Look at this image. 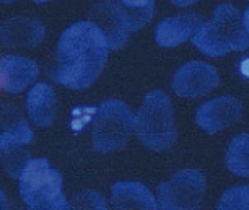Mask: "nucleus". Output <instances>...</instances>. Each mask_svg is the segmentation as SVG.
I'll use <instances>...</instances> for the list:
<instances>
[{"instance_id": "2eb2a0df", "label": "nucleus", "mask_w": 249, "mask_h": 210, "mask_svg": "<svg viewBox=\"0 0 249 210\" xmlns=\"http://www.w3.org/2000/svg\"><path fill=\"white\" fill-rule=\"evenodd\" d=\"M2 137L0 147L8 145H30L33 142V130L15 106H2Z\"/></svg>"}, {"instance_id": "6ab92c4d", "label": "nucleus", "mask_w": 249, "mask_h": 210, "mask_svg": "<svg viewBox=\"0 0 249 210\" xmlns=\"http://www.w3.org/2000/svg\"><path fill=\"white\" fill-rule=\"evenodd\" d=\"M220 210H249V184H241L225 191L218 200Z\"/></svg>"}, {"instance_id": "aec40b11", "label": "nucleus", "mask_w": 249, "mask_h": 210, "mask_svg": "<svg viewBox=\"0 0 249 210\" xmlns=\"http://www.w3.org/2000/svg\"><path fill=\"white\" fill-rule=\"evenodd\" d=\"M72 209H106V199L96 191H85L72 199Z\"/></svg>"}, {"instance_id": "f8f14e48", "label": "nucleus", "mask_w": 249, "mask_h": 210, "mask_svg": "<svg viewBox=\"0 0 249 210\" xmlns=\"http://www.w3.org/2000/svg\"><path fill=\"white\" fill-rule=\"evenodd\" d=\"M43 38L44 26L35 18L17 17L2 25V44L5 48H35Z\"/></svg>"}, {"instance_id": "4468645a", "label": "nucleus", "mask_w": 249, "mask_h": 210, "mask_svg": "<svg viewBox=\"0 0 249 210\" xmlns=\"http://www.w3.org/2000/svg\"><path fill=\"white\" fill-rule=\"evenodd\" d=\"M111 202L116 209L155 210L158 202L155 195L137 181H119L111 186Z\"/></svg>"}, {"instance_id": "a211bd4d", "label": "nucleus", "mask_w": 249, "mask_h": 210, "mask_svg": "<svg viewBox=\"0 0 249 210\" xmlns=\"http://www.w3.org/2000/svg\"><path fill=\"white\" fill-rule=\"evenodd\" d=\"M26 145H8L0 147L2 150V165L3 170L10 178L20 179L23 170L30 161V152L25 148Z\"/></svg>"}, {"instance_id": "1a4fd4ad", "label": "nucleus", "mask_w": 249, "mask_h": 210, "mask_svg": "<svg viewBox=\"0 0 249 210\" xmlns=\"http://www.w3.org/2000/svg\"><path fill=\"white\" fill-rule=\"evenodd\" d=\"M243 106L233 96H218L204 103L196 111V122L207 134H215L238 122Z\"/></svg>"}, {"instance_id": "ddd939ff", "label": "nucleus", "mask_w": 249, "mask_h": 210, "mask_svg": "<svg viewBox=\"0 0 249 210\" xmlns=\"http://www.w3.org/2000/svg\"><path fill=\"white\" fill-rule=\"evenodd\" d=\"M26 111L33 124L37 127H49L57 114V100L55 93L48 83H36L28 91Z\"/></svg>"}, {"instance_id": "39448f33", "label": "nucleus", "mask_w": 249, "mask_h": 210, "mask_svg": "<svg viewBox=\"0 0 249 210\" xmlns=\"http://www.w3.org/2000/svg\"><path fill=\"white\" fill-rule=\"evenodd\" d=\"M135 125V114L125 103L106 100L100 105L93 119V148L100 153L119 152L125 147Z\"/></svg>"}, {"instance_id": "0eeeda50", "label": "nucleus", "mask_w": 249, "mask_h": 210, "mask_svg": "<svg viewBox=\"0 0 249 210\" xmlns=\"http://www.w3.org/2000/svg\"><path fill=\"white\" fill-rule=\"evenodd\" d=\"M218 83L220 77L213 65L194 60L178 69L173 77V90L182 98H199L213 91Z\"/></svg>"}, {"instance_id": "5701e85b", "label": "nucleus", "mask_w": 249, "mask_h": 210, "mask_svg": "<svg viewBox=\"0 0 249 210\" xmlns=\"http://www.w3.org/2000/svg\"><path fill=\"white\" fill-rule=\"evenodd\" d=\"M243 26H244V30H246L248 36H249V7L243 13Z\"/></svg>"}, {"instance_id": "f257e3e1", "label": "nucleus", "mask_w": 249, "mask_h": 210, "mask_svg": "<svg viewBox=\"0 0 249 210\" xmlns=\"http://www.w3.org/2000/svg\"><path fill=\"white\" fill-rule=\"evenodd\" d=\"M107 49L105 35L95 23H75L60 35L51 78L70 90H85L105 69Z\"/></svg>"}, {"instance_id": "20e7f679", "label": "nucleus", "mask_w": 249, "mask_h": 210, "mask_svg": "<svg viewBox=\"0 0 249 210\" xmlns=\"http://www.w3.org/2000/svg\"><path fill=\"white\" fill-rule=\"evenodd\" d=\"M20 197L28 209H72L62 192V175L46 158L28 161L20 176Z\"/></svg>"}, {"instance_id": "412c9836", "label": "nucleus", "mask_w": 249, "mask_h": 210, "mask_svg": "<svg viewBox=\"0 0 249 210\" xmlns=\"http://www.w3.org/2000/svg\"><path fill=\"white\" fill-rule=\"evenodd\" d=\"M239 72L244 78H249V57L248 59H243L239 62Z\"/></svg>"}, {"instance_id": "f3484780", "label": "nucleus", "mask_w": 249, "mask_h": 210, "mask_svg": "<svg viewBox=\"0 0 249 210\" xmlns=\"http://www.w3.org/2000/svg\"><path fill=\"white\" fill-rule=\"evenodd\" d=\"M119 7L127 18L130 31H139L152 20L155 0H119Z\"/></svg>"}, {"instance_id": "6e6552de", "label": "nucleus", "mask_w": 249, "mask_h": 210, "mask_svg": "<svg viewBox=\"0 0 249 210\" xmlns=\"http://www.w3.org/2000/svg\"><path fill=\"white\" fill-rule=\"evenodd\" d=\"M90 21L100 28L105 35L107 48L112 51L121 49L129 38L130 26L127 23L124 12L121 10L119 3L111 0H103L91 7Z\"/></svg>"}, {"instance_id": "dca6fc26", "label": "nucleus", "mask_w": 249, "mask_h": 210, "mask_svg": "<svg viewBox=\"0 0 249 210\" xmlns=\"http://www.w3.org/2000/svg\"><path fill=\"white\" fill-rule=\"evenodd\" d=\"M225 163L233 175L249 178V134H239L230 142Z\"/></svg>"}, {"instance_id": "9d476101", "label": "nucleus", "mask_w": 249, "mask_h": 210, "mask_svg": "<svg viewBox=\"0 0 249 210\" xmlns=\"http://www.w3.org/2000/svg\"><path fill=\"white\" fill-rule=\"evenodd\" d=\"M202 23H204L202 15L194 12L164 18L155 28V41L161 48H176L191 39Z\"/></svg>"}, {"instance_id": "423d86ee", "label": "nucleus", "mask_w": 249, "mask_h": 210, "mask_svg": "<svg viewBox=\"0 0 249 210\" xmlns=\"http://www.w3.org/2000/svg\"><path fill=\"white\" fill-rule=\"evenodd\" d=\"M205 178L197 170H181L158 186V209L192 210L204 200Z\"/></svg>"}, {"instance_id": "9b49d317", "label": "nucleus", "mask_w": 249, "mask_h": 210, "mask_svg": "<svg viewBox=\"0 0 249 210\" xmlns=\"http://www.w3.org/2000/svg\"><path fill=\"white\" fill-rule=\"evenodd\" d=\"M37 64L21 55H3L0 60V85L7 93H21L37 77Z\"/></svg>"}, {"instance_id": "4be33fe9", "label": "nucleus", "mask_w": 249, "mask_h": 210, "mask_svg": "<svg viewBox=\"0 0 249 210\" xmlns=\"http://www.w3.org/2000/svg\"><path fill=\"white\" fill-rule=\"evenodd\" d=\"M197 2H199V0H171V3L176 7H189V5H194Z\"/></svg>"}, {"instance_id": "b1692460", "label": "nucleus", "mask_w": 249, "mask_h": 210, "mask_svg": "<svg viewBox=\"0 0 249 210\" xmlns=\"http://www.w3.org/2000/svg\"><path fill=\"white\" fill-rule=\"evenodd\" d=\"M33 2H36V3H44V2H49V0H33Z\"/></svg>"}, {"instance_id": "f03ea898", "label": "nucleus", "mask_w": 249, "mask_h": 210, "mask_svg": "<svg viewBox=\"0 0 249 210\" xmlns=\"http://www.w3.org/2000/svg\"><path fill=\"white\" fill-rule=\"evenodd\" d=\"M191 39L207 57H220L231 51L249 48V36L243 26V15L231 3H222L215 8L212 20L202 23Z\"/></svg>"}, {"instance_id": "393cba45", "label": "nucleus", "mask_w": 249, "mask_h": 210, "mask_svg": "<svg viewBox=\"0 0 249 210\" xmlns=\"http://www.w3.org/2000/svg\"><path fill=\"white\" fill-rule=\"evenodd\" d=\"M3 3H12V2H15V0H2Z\"/></svg>"}, {"instance_id": "7ed1b4c3", "label": "nucleus", "mask_w": 249, "mask_h": 210, "mask_svg": "<svg viewBox=\"0 0 249 210\" xmlns=\"http://www.w3.org/2000/svg\"><path fill=\"white\" fill-rule=\"evenodd\" d=\"M134 130L142 145L153 152H164L173 147L178 132L171 100L166 93L153 90L143 98L135 114Z\"/></svg>"}]
</instances>
